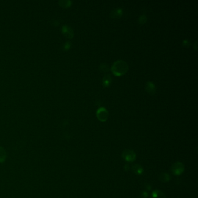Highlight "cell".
<instances>
[{
	"instance_id": "6da1fadb",
	"label": "cell",
	"mask_w": 198,
	"mask_h": 198,
	"mask_svg": "<svg viewBox=\"0 0 198 198\" xmlns=\"http://www.w3.org/2000/svg\"><path fill=\"white\" fill-rule=\"evenodd\" d=\"M111 72L116 76H121L127 73L128 70V65L123 60H118L114 62L111 68Z\"/></svg>"
},
{
	"instance_id": "5b68a950",
	"label": "cell",
	"mask_w": 198,
	"mask_h": 198,
	"mask_svg": "<svg viewBox=\"0 0 198 198\" xmlns=\"http://www.w3.org/2000/svg\"><path fill=\"white\" fill-rule=\"evenodd\" d=\"M145 90L146 91L151 95L155 94L156 92V87L154 83L152 81H148V83H146L145 85Z\"/></svg>"
},
{
	"instance_id": "8fae6325",
	"label": "cell",
	"mask_w": 198,
	"mask_h": 198,
	"mask_svg": "<svg viewBox=\"0 0 198 198\" xmlns=\"http://www.w3.org/2000/svg\"><path fill=\"white\" fill-rule=\"evenodd\" d=\"M7 158V152L5 149L0 147V163H4Z\"/></svg>"
},
{
	"instance_id": "5bb4252c",
	"label": "cell",
	"mask_w": 198,
	"mask_h": 198,
	"mask_svg": "<svg viewBox=\"0 0 198 198\" xmlns=\"http://www.w3.org/2000/svg\"><path fill=\"white\" fill-rule=\"evenodd\" d=\"M147 21V18L145 15H141L138 19V23L141 25H143V24L145 23Z\"/></svg>"
},
{
	"instance_id": "4fadbf2b",
	"label": "cell",
	"mask_w": 198,
	"mask_h": 198,
	"mask_svg": "<svg viewBox=\"0 0 198 198\" xmlns=\"http://www.w3.org/2000/svg\"><path fill=\"white\" fill-rule=\"evenodd\" d=\"M99 69L101 71H102L103 72H107L110 70L109 66L106 63L100 64L99 66Z\"/></svg>"
},
{
	"instance_id": "52a82bcc",
	"label": "cell",
	"mask_w": 198,
	"mask_h": 198,
	"mask_svg": "<svg viewBox=\"0 0 198 198\" xmlns=\"http://www.w3.org/2000/svg\"><path fill=\"white\" fill-rule=\"evenodd\" d=\"M151 198H166V195L161 191L155 190L152 192Z\"/></svg>"
},
{
	"instance_id": "8992f818",
	"label": "cell",
	"mask_w": 198,
	"mask_h": 198,
	"mask_svg": "<svg viewBox=\"0 0 198 198\" xmlns=\"http://www.w3.org/2000/svg\"><path fill=\"white\" fill-rule=\"evenodd\" d=\"M123 12V11L122 8H118L113 10L111 13L110 16L113 19H119L122 16Z\"/></svg>"
},
{
	"instance_id": "30bf717a",
	"label": "cell",
	"mask_w": 198,
	"mask_h": 198,
	"mask_svg": "<svg viewBox=\"0 0 198 198\" xmlns=\"http://www.w3.org/2000/svg\"><path fill=\"white\" fill-rule=\"evenodd\" d=\"M133 170L134 172V173L137 175H141L144 172V169L139 164H135L133 167Z\"/></svg>"
},
{
	"instance_id": "ba28073f",
	"label": "cell",
	"mask_w": 198,
	"mask_h": 198,
	"mask_svg": "<svg viewBox=\"0 0 198 198\" xmlns=\"http://www.w3.org/2000/svg\"><path fill=\"white\" fill-rule=\"evenodd\" d=\"M63 32L69 38H72L73 36V32L72 29L67 26H65L63 27Z\"/></svg>"
},
{
	"instance_id": "9a60e30c",
	"label": "cell",
	"mask_w": 198,
	"mask_h": 198,
	"mask_svg": "<svg viewBox=\"0 0 198 198\" xmlns=\"http://www.w3.org/2000/svg\"><path fill=\"white\" fill-rule=\"evenodd\" d=\"M71 4V2L69 1H61V5L63 7H69Z\"/></svg>"
},
{
	"instance_id": "3957f363",
	"label": "cell",
	"mask_w": 198,
	"mask_h": 198,
	"mask_svg": "<svg viewBox=\"0 0 198 198\" xmlns=\"http://www.w3.org/2000/svg\"><path fill=\"white\" fill-rule=\"evenodd\" d=\"M122 157L125 161L133 162L136 159V153L133 150L125 149L123 152Z\"/></svg>"
},
{
	"instance_id": "7c38bea8",
	"label": "cell",
	"mask_w": 198,
	"mask_h": 198,
	"mask_svg": "<svg viewBox=\"0 0 198 198\" xmlns=\"http://www.w3.org/2000/svg\"><path fill=\"white\" fill-rule=\"evenodd\" d=\"M160 181H161L163 183H166L168 182L170 180V176L169 175V174L167 173H161L160 174L159 177Z\"/></svg>"
},
{
	"instance_id": "277c9868",
	"label": "cell",
	"mask_w": 198,
	"mask_h": 198,
	"mask_svg": "<svg viewBox=\"0 0 198 198\" xmlns=\"http://www.w3.org/2000/svg\"><path fill=\"white\" fill-rule=\"evenodd\" d=\"M96 114L98 120L101 122H106L109 116L108 111L104 107H100L97 110Z\"/></svg>"
},
{
	"instance_id": "7a4b0ae2",
	"label": "cell",
	"mask_w": 198,
	"mask_h": 198,
	"mask_svg": "<svg viewBox=\"0 0 198 198\" xmlns=\"http://www.w3.org/2000/svg\"><path fill=\"white\" fill-rule=\"evenodd\" d=\"M185 170L184 165L181 162H175L171 167V170L173 174L180 175L183 173Z\"/></svg>"
},
{
	"instance_id": "9c48e42d",
	"label": "cell",
	"mask_w": 198,
	"mask_h": 198,
	"mask_svg": "<svg viewBox=\"0 0 198 198\" xmlns=\"http://www.w3.org/2000/svg\"><path fill=\"white\" fill-rule=\"evenodd\" d=\"M112 78L110 74H106L103 78V84L105 87H108L111 84Z\"/></svg>"
},
{
	"instance_id": "2e32d148",
	"label": "cell",
	"mask_w": 198,
	"mask_h": 198,
	"mask_svg": "<svg viewBox=\"0 0 198 198\" xmlns=\"http://www.w3.org/2000/svg\"><path fill=\"white\" fill-rule=\"evenodd\" d=\"M189 41H188V40H184V41H183V45H184V46H188V45H189Z\"/></svg>"
}]
</instances>
